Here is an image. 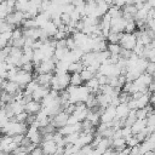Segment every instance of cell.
Wrapping results in <instances>:
<instances>
[{"instance_id":"cell-9","label":"cell","mask_w":155,"mask_h":155,"mask_svg":"<svg viewBox=\"0 0 155 155\" xmlns=\"http://www.w3.org/2000/svg\"><path fill=\"white\" fill-rule=\"evenodd\" d=\"M85 81L82 80L81 75L79 73H75V74H71V78H70V85L73 86H82Z\"/></svg>"},{"instance_id":"cell-11","label":"cell","mask_w":155,"mask_h":155,"mask_svg":"<svg viewBox=\"0 0 155 155\" xmlns=\"http://www.w3.org/2000/svg\"><path fill=\"white\" fill-rule=\"evenodd\" d=\"M80 75H81V78H82V80L85 81V82H87L88 80H91V79H93L94 76H96V74L94 73H92L91 70H88L87 68H85L81 73H80Z\"/></svg>"},{"instance_id":"cell-6","label":"cell","mask_w":155,"mask_h":155,"mask_svg":"<svg viewBox=\"0 0 155 155\" xmlns=\"http://www.w3.org/2000/svg\"><path fill=\"white\" fill-rule=\"evenodd\" d=\"M130 108H128V104L127 103H121L120 105L116 107V119L119 120H125L127 119L128 114H130Z\"/></svg>"},{"instance_id":"cell-10","label":"cell","mask_w":155,"mask_h":155,"mask_svg":"<svg viewBox=\"0 0 155 155\" xmlns=\"http://www.w3.org/2000/svg\"><path fill=\"white\" fill-rule=\"evenodd\" d=\"M122 47L120 44H109L108 42V51L111 53V54H120Z\"/></svg>"},{"instance_id":"cell-3","label":"cell","mask_w":155,"mask_h":155,"mask_svg":"<svg viewBox=\"0 0 155 155\" xmlns=\"http://www.w3.org/2000/svg\"><path fill=\"white\" fill-rule=\"evenodd\" d=\"M40 147L42 148L45 155H54L56 151H57V149H58V145H57V143L53 139L42 140V143L40 144Z\"/></svg>"},{"instance_id":"cell-4","label":"cell","mask_w":155,"mask_h":155,"mask_svg":"<svg viewBox=\"0 0 155 155\" xmlns=\"http://www.w3.org/2000/svg\"><path fill=\"white\" fill-rule=\"evenodd\" d=\"M24 109H25V111H27L29 115H36V114H39V113L41 111L42 104H41V102H38V101L31 99L30 102H28V103L24 105Z\"/></svg>"},{"instance_id":"cell-7","label":"cell","mask_w":155,"mask_h":155,"mask_svg":"<svg viewBox=\"0 0 155 155\" xmlns=\"http://www.w3.org/2000/svg\"><path fill=\"white\" fill-rule=\"evenodd\" d=\"M145 128H147V119H145V120H140V119H138V120L131 126L132 134H137V133L144 131Z\"/></svg>"},{"instance_id":"cell-1","label":"cell","mask_w":155,"mask_h":155,"mask_svg":"<svg viewBox=\"0 0 155 155\" xmlns=\"http://www.w3.org/2000/svg\"><path fill=\"white\" fill-rule=\"evenodd\" d=\"M120 45L122 48L126 50H131L133 51V48L137 45V36L136 34H130V33H122L121 39H120Z\"/></svg>"},{"instance_id":"cell-13","label":"cell","mask_w":155,"mask_h":155,"mask_svg":"<svg viewBox=\"0 0 155 155\" xmlns=\"http://www.w3.org/2000/svg\"><path fill=\"white\" fill-rule=\"evenodd\" d=\"M61 19H62V23H63L64 25H69L70 22H71L70 15H68V13H62V15H61Z\"/></svg>"},{"instance_id":"cell-16","label":"cell","mask_w":155,"mask_h":155,"mask_svg":"<svg viewBox=\"0 0 155 155\" xmlns=\"http://www.w3.org/2000/svg\"><path fill=\"white\" fill-rule=\"evenodd\" d=\"M50 1H52V0H50Z\"/></svg>"},{"instance_id":"cell-5","label":"cell","mask_w":155,"mask_h":155,"mask_svg":"<svg viewBox=\"0 0 155 155\" xmlns=\"http://www.w3.org/2000/svg\"><path fill=\"white\" fill-rule=\"evenodd\" d=\"M50 91H51V87H46V86H39L35 91H34V93L31 94V97H33V99L34 101H38V102H41L48 93H50Z\"/></svg>"},{"instance_id":"cell-2","label":"cell","mask_w":155,"mask_h":155,"mask_svg":"<svg viewBox=\"0 0 155 155\" xmlns=\"http://www.w3.org/2000/svg\"><path fill=\"white\" fill-rule=\"evenodd\" d=\"M33 80H34L33 73H28V71H24V70L19 69L18 73L16 74V76H15L11 81H16V82L24 90V87H25L30 81H33Z\"/></svg>"},{"instance_id":"cell-15","label":"cell","mask_w":155,"mask_h":155,"mask_svg":"<svg viewBox=\"0 0 155 155\" xmlns=\"http://www.w3.org/2000/svg\"><path fill=\"white\" fill-rule=\"evenodd\" d=\"M104 1H105L109 6H113V5H114V0H104Z\"/></svg>"},{"instance_id":"cell-8","label":"cell","mask_w":155,"mask_h":155,"mask_svg":"<svg viewBox=\"0 0 155 155\" xmlns=\"http://www.w3.org/2000/svg\"><path fill=\"white\" fill-rule=\"evenodd\" d=\"M121 35H122V33H114V31H110L109 36L107 38V41H108L109 44H120Z\"/></svg>"},{"instance_id":"cell-12","label":"cell","mask_w":155,"mask_h":155,"mask_svg":"<svg viewBox=\"0 0 155 155\" xmlns=\"http://www.w3.org/2000/svg\"><path fill=\"white\" fill-rule=\"evenodd\" d=\"M137 23L136 21H128L127 24H126V28H125V33H130V34H133L137 31Z\"/></svg>"},{"instance_id":"cell-14","label":"cell","mask_w":155,"mask_h":155,"mask_svg":"<svg viewBox=\"0 0 155 155\" xmlns=\"http://www.w3.org/2000/svg\"><path fill=\"white\" fill-rule=\"evenodd\" d=\"M114 5H115L116 7H119V8H122V7H125L127 4H126V0H114Z\"/></svg>"}]
</instances>
